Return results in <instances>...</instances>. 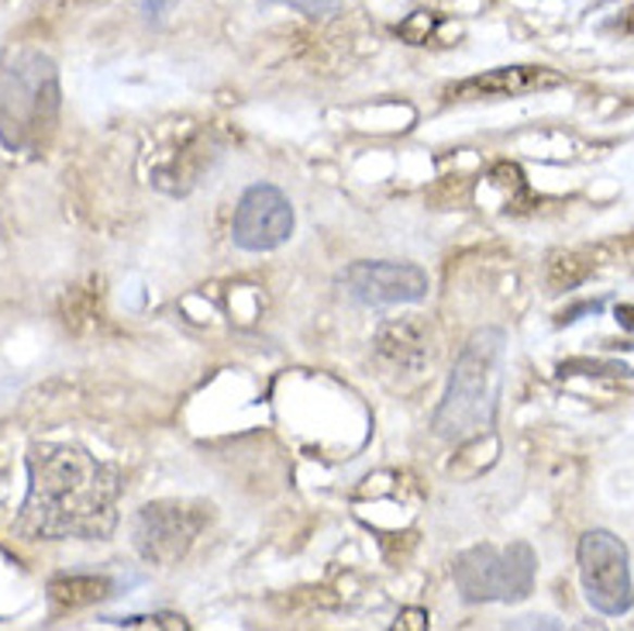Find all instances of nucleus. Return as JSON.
Masks as SVG:
<instances>
[{"mask_svg":"<svg viewBox=\"0 0 634 631\" xmlns=\"http://www.w3.org/2000/svg\"><path fill=\"white\" fill-rule=\"evenodd\" d=\"M565 84V76L545 66H500L483 76H469L462 84L448 87L452 100H480V97H521Z\"/></svg>","mask_w":634,"mask_h":631,"instance_id":"9","label":"nucleus"},{"mask_svg":"<svg viewBox=\"0 0 634 631\" xmlns=\"http://www.w3.org/2000/svg\"><path fill=\"white\" fill-rule=\"evenodd\" d=\"M345 290L365 308H394L427 297V273L414 262H352L341 273Z\"/></svg>","mask_w":634,"mask_h":631,"instance_id":"8","label":"nucleus"},{"mask_svg":"<svg viewBox=\"0 0 634 631\" xmlns=\"http://www.w3.org/2000/svg\"><path fill=\"white\" fill-rule=\"evenodd\" d=\"M507 373V335L480 329L459 352L432 429L445 442H469L483 435L497 418Z\"/></svg>","mask_w":634,"mask_h":631,"instance_id":"3","label":"nucleus"},{"mask_svg":"<svg viewBox=\"0 0 634 631\" xmlns=\"http://www.w3.org/2000/svg\"><path fill=\"white\" fill-rule=\"evenodd\" d=\"M121 473L76 445H35L28 497L14 528L28 539H108L117 528Z\"/></svg>","mask_w":634,"mask_h":631,"instance_id":"1","label":"nucleus"},{"mask_svg":"<svg viewBox=\"0 0 634 631\" xmlns=\"http://www.w3.org/2000/svg\"><path fill=\"white\" fill-rule=\"evenodd\" d=\"M173 4H176V0H146V4H141V11H146L149 22H162V17L173 11Z\"/></svg>","mask_w":634,"mask_h":631,"instance_id":"14","label":"nucleus"},{"mask_svg":"<svg viewBox=\"0 0 634 631\" xmlns=\"http://www.w3.org/2000/svg\"><path fill=\"white\" fill-rule=\"evenodd\" d=\"M624 25H627V32H634V8L627 11V22H624Z\"/></svg>","mask_w":634,"mask_h":631,"instance_id":"15","label":"nucleus"},{"mask_svg":"<svg viewBox=\"0 0 634 631\" xmlns=\"http://www.w3.org/2000/svg\"><path fill=\"white\" fill-rule=\"evenodd\" d=\"M211 507L200 504H179V500H159L141 507L132 524V539L138 556L156 566H176L190 553L200 528L208 524Z\"/></svg>","mask_w":634,"mask_h":631,"instance_id":"6","label":"nucleus"},{"mask_svg":"<svg viewBox=\"0 0 634 631\" xmlns=\"http://www.w3.org/2000/svg\"><path fill=\"white\" fill-rule=\"evenodd\" d=\"M580 580L586 601L600 610V615L621 618L634 604L631 590V562H627V545L597 528L580 539Z\"/></svg>","mask_w":634,"mask_h":631,"instance_id":"5","label":"nucleus"},{"mask_svg":"<svg viewBox=\"0 0 634 631\" xmlns=\"http://www.w3.org/2000/svg\"><path fill=\"white\" fill-rule=\"evenodd\" d=\"M104 590H108V580H100V577H59V580H52L49 594L59 604L79 607V604L100 601L104 597Z\"/></svg>","mask_w":634,"mask_h":631,"instance_id":"11","label":"nucleus"},{"mask_svg":"<svg viewBox=\"0 0 634 631\" xmlns=\"http://www.w3.org/2000/svg\"><path fill=\"white\" fill-rule=\"evenodd\" d=\"M114 624H125V628H138V624H152V628H187V621L176 618V615H156V618H125V621H114Z\"/></svg>","mask_w":634,"mask_h":631,"instance_id":"13","label":"nucleus"},{"mask_svg":"<svg viewBox=\"0 0 634 631\" xmlns=\"http://www.w3.org/2000/svg\"><path fill=\"white\" fill-rule=\"evenodd\" d=\"M273 4H286V8H294V11H300V14H307V17H328V14H335V8H338V0H273Z\"/></svg>","mask_w":634,"mask_h":631,"instance_id":"12","label":"nucleus"},{"mask_svg":"<svg viewBox=\"0 0 634 631\" xmlns=\"http://www.w3.org/2000/svg\"><path fill=\"white\" fill-rule=\"evenodd\" d=\"M380 345V356L397 362L400 370H421L424 359H427V345H424V335L414 321H394L386 324L376 338Z\"/></svg>","mask_w":634,"mask_h":631,"instance_id":"10","label":"nucleus"},{"mask_svg":"<svg viewBox=\"0 0 634 631\" xmlns=\"http://www.w3.org/2000/svg\"><path fill=\"white\" fill-rule=\"evenodd\" d=\"M290 235H294V208L283 190L270 187V183H256V187L241 194L232 221V238L238 249L270 252L279 249Z\"/></svg>","mask_w":634,"mask_h":631,"instance_id":"7","label":"nucleus"},{"mask_svg":"<svg viewBox=\"0 0 634 631\" xmlns=\"http://www.w3.org/2000/svg\"><path fill=\"white\" fill-rule=\"evenodd\" d=\"M538 559L527 542L473 545L456 556L452 577L465 604H514L535 590Z\"/></svg>","mask_w":634,"mask_h":631,"instance_id":"4","label":"nucleus"},{"mask_svg":"<svg viewBox=\"0 0 634 631\" xmlns=\"http://www.w3.org/2000/svg\"><path fill=\"white\" fill-rule=\"evenodd\" d=\"M63 90L52 55L35 46L0 49V141L11 152H42L59 125Z\"/></svg>","mask_w":634,"mask_h":631,"instance_id":"2","label":"nucleus"}]
</instances>
